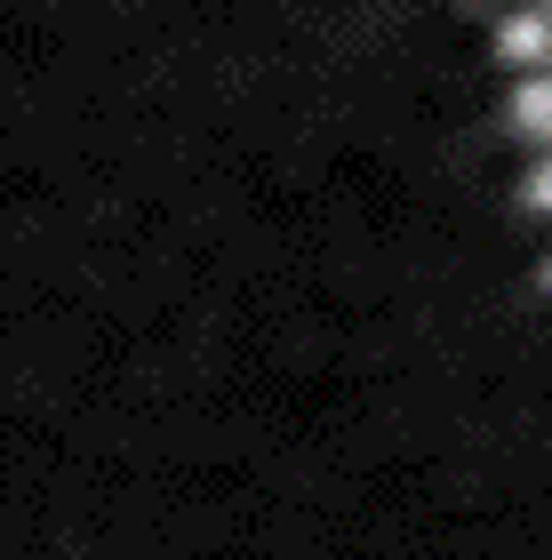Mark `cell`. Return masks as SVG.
Wrapping results in <instances>:
<instances>
[{"label": "cell", "mask_w": 552, "mask_h": 560, "mask_svg": "<svg viewBox=\"0 0 552 560\" xmlns=\"http://www.w3.org/2000/svg\"><path fill=\"white\" fill-rule=\"evenodd\" d=\"M496 48H505L513 65H544L552 57V0H529V9H513L496 24Z\"/></svg>", "instance_id": "cell-1"}, {"label": "cell", "mask_w": 552, "mask_h": 560, "mask_svg": "<svg viewBox=\"0 0 552 560\" xmlns=\"http://www.w3.org/2000/svg\"><path fill=\"white\" fill-rule=\"evenodd\" d=\"M513 120L520 129H552V72H529V81L513 89Z\"/></svg>", "instance_id": "cell-2"}, {"label": "cell", "mask_w": 552, "mask_h": 560, "mask_svg": "<svg viewBox=\"0 0 552 560\" xmlns=\"http://www.w3.org/2000/svg\"><path fill=\"white\" fill-rule=\"evenodd\" d=\"M529 200H537V209H552V161H544V168H529Z\"/></svg>", "instance_id": "cell-3"}]
</instances>
